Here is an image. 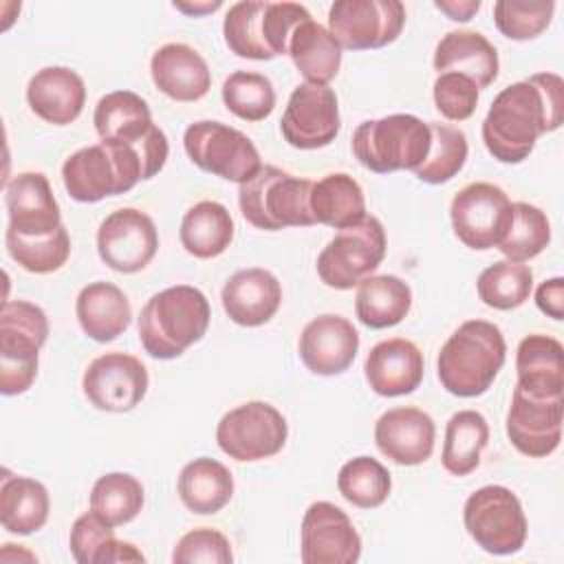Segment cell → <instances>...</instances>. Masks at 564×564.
I'll use <instances>...</instances> for the list:
<instances>
[{
  "label": "cell",
  "instance_id": "6da1fadb",
  "mask_svg": "<svg viewBox=\"0 0 564 564\" xmlns=\"http://www.w3.org/2000/svg\"><path fill=\"white\" fill-rule=\"evenodd\" d=\"M564 121V82L555 73H535L502 88L482 121L487 152L500 163H522L538 139Z\"/></svg>",
  "mask_w": 564,
  "mask_h": 564
},
{
  "label": "cell",
  "instance_id": "7a4b0ae2",
  "mask_svg": "<svg viewBox=\"0 0 564 564\" xmlns=\"http://www.w3.org/2000/svg\"><path fill=\"white\" fill-rule=\"evenodd\" d=\"M167 137L154 126L137 143L99 141L73 152L62 165V181L77 203H97L130 192L139 181L159 174L167 161Z\"/></svg>",
  "mask_w": 564,
  "mask_h": 564
},
{
  "label": "cell",
  "instance_id": "3957f363",
  "mask_svg": "<svg viewBox=\"0 0 564 564\" xmlns=\"http://www.w3.org/2000/svg\"><path fill=\"white\" fill-rule=\"evenodd\" d=\"M505 357L502 330L487 319H467L441 346L436 359L438 381L454 397H480L491 388Z\"/></svg>",
  "mask_w": 564,
  "mask_h": 564
},
{
  "label": "cell",
  "instance_id": "277c9868",
  "mask_svg": "<svg viewBox=\"0 0 564 564\" xmlns=\"http://www.w3.org/2000/svg\"><path fill=\"white\" fill-rule=\"evenodd\" d=\"M212 319L205 293L176 284L154 293L139 313V341L154 359L181 357L203 339Z\"/></svg>",
  "mask_w": 564,
  "mask_h": 564
},
{
  "label": "cell",
  "instance_id": "5b68a950",
  "mask_svg": "<svg viewBox=\"0 0 564 564\" xmlns=\"http://www.w3.org/2000/svg\"><path fill=\"white\" fill-rule=\"evenodd\" d=\"M311 13L297 2H236L223 20L227 48L242 59L286 55L289 37Z\"/></svg>",
  "mask_w": 564,
  "mask_h": 564
},
{
  "label": "cell",
  "instance_id": "8992f818",
  "mask_svg": "<svg viewBox=\"0 0 564 564\" xmlns=\"http://www.w3.org/2000/svg\"><path fill=\"white\" fill-rule=\"evenodd\" d=\"M352 154L370 172L388 174L419 170L432 145L430 123L414 115L397 112L361 121L352 132Z\"/></svg>",
  "mask_w": 564,
  "mask_h": 564
},
{
  "label": "cell",
  "instance_id": "52a82bcc",
  "mask_svg": "<svg viewBox=\"0 0 564 564\" xmlns=\"http://www.w3.org/2000/svg\"><path fill=\"white\" fill-rule=\"evenodd\" d=\"M311 187L313 181L293 176L275 165H262L256 176L238 189V205L247 223L264 231L286 227H311Z\"/></svg>",
  "mask_w": 564,
  "mask_h": 564
},
{
  "label": "cell",
  "instance_id": "ba28073f",
  "mask_svg": "<svg viewBox=\"0 0 564 564\" xmlns=\"http://www.w3.org/2000/svg\"><path fill=\"white\" fill-rule=\"evenodd\" d=\"M48 337L46 313L26 300H9L0 311V392H26L40 364V348Z\"/></svg>",
  "mask_w": 564,
  "mask_h": 564
},
{
  "label": "cell",
  "instance_id": "9c48e42d",
  "mask_svg": "<svg viewBox=\"0 0 564 564\" xmlns=\"http://www.w3.org/2000/svg\"><path fill=\"white\" fill-rule=\"evenodd\" d=\"M471 540L491 555L518 553L527 542V516L520 498L502 485L476 489L463 507Z\"/></svg>",
  "mask_w": 564,
  "mask_h": 564
},
{
  "label": "cell",
  "instance_id": "30bf717a",
  "mask_svg": "<svg viewBox=\"0 0 564 564\" xmlns=\"http://www.w3.org/2000/svg\"><path fill=\"white\" fill-rule=\"evenodd\" d=\"M386 229L377 216H364L357 225L344 227L317 256L319 280L337 291L357 286L372 275L386 258Z\"/></svg>",
  "mask_w": 564,
  "mask_h": 564
},
{
  "label": "cell",
  "instance_id": "8fae6325",
  "mask_svg": "<svg viewBox=\"0 0 564 564\" xmlns=\"http://www.w3.org/2000/svg\"><path fill=\"white\" fill-rule=\"evenodd\" d=\"M183 145L196 167L238 185L247 183L262 167L253 141L223 121L189 123L183 134Z\"/></svg>",
  "mask_w": 564,
  "mask_h": 564
},
{
  "label": "cell",
  "instance_id": "7c38bea8",
  "mask_svg": "<svg viewBox=\"0 0 564 564\" xmlns=\"http://www.w3.org/2000/svg\"><path fill=\"white\" fill-rule=\"evenodd\" d=\"M289 436L286 419L267 401H247L216 425L218 447L234 460L253 463L282 452Z\"/></svg>",
  "mask_w": 564,
  "mask_h": 564
},
{
  "label": "cell",
  "instance_id": "4fadbf2b",
  "mask_svg": "<svg viewBox=\"0 0 564 564\" xmlns=\"http://www.w3.org/2000/svg\"><path fill=\"white\" fill-rule=\"evenodd\" d=\"M511 205L513 203L498 185L487 181L469 183L452 198V229L456 238L469 249H494L502 242L511 225Z\"/></svg>",
  "mask_w": 564,
  "mask_h": 564
},
{
  "label": "cell",
  "instance_id": "5bb4252c",
  "mask_svg": "<svg viewBox=\"0 0 564 564\" xmlns=\"http://www.w3.org/2000/svg\"><path fill=\"white\" fill-rule=\"evenodd\" d=\"M405 26L399 0H337L328 9V31L341 48L368 51L392 44Z\"/></svg>",
  "mask_w": 564,
  "mask_h": 564
},
{
  "label": "cell",
  "instance_id": "9a60e30c",
  "mask_svg": "<svg viewBox=\"0 0 564 564\" xmlns=\"http://www.w3.org/2000/svg\"><path fill=\"white\" fill-rule=\"evenodd\" d=\"M339 128V101L330 86L304 82L293 88L280 119V132L289 145L297 150L326 148L335 141Z\"/></svg>",
  "mask_w": 564,
  "mask_h": 564
},
{
  "label": "cell",
  "instance_id": "2e32d148",
  "mask_svg": "<svg viewBox=\"0 0 564 564\" xmlns=\"http://www.w3.org/2000/svg\"><path fill=\"white\" fill-rule=\"evenodd\" d=\"M156 249L159 231L154 220L141 209H115L97 229V253L112 271L137 273L152 262Z\"/></svg>",
  "mask_w": 564,
  "mask_h": 564
},
{
  "label": "cell",
  "instance_id": "e0dca14e",
  "mask_svg": "<svg viewBox=\"0 0 564 564\" xmlns=\"http://www.w3.org/2000/svg\"><path fill=\"white\" fill-rule=\"evenodd\" d=\"M150 386L148 368L128 352H106L95 357L82 377L86 399L104 412L134 410Z\"/></svg>",
  "mask_w": 564,
  "mask_h": 564
},
{
  "label": "cell",
  "instance_id": "ac0fdd59",
  "mask_svg": "<svg viewBox=\"0 0 564 564\" xmlns=\"http://www.w3.org/2000/svg\"><path fill=\"white\" fill-rule=\"evenodd\" d=\"M300 557L304 564H355L361 538L348 513L328 500L313 502L300 527Z\"/></svg>",
  "mask_w": 564,
  "mask_h": 564
},
{
  "label": "cell",
  "instance_id": "d6986e66",
  "mask_svg": "<svg viewBox=\"0 0 564 564\" xmlns=\"http://www.w3.org/2000/svg\"><path fill=\"white\" fill-rule=\"evenodd\" d=\"M562 397H533L516 386L507 412V436L520 454L544 458L562 441Z\"/></svg>",
  "mask_w": 564,
  "mask_h": 564
},
{
  "label": "cell",
  "instance_id": "ffe728a7",
  "mask_svg": "<svg viewBox=\"0 0 564 564\" xmlns=\"http://www.w3.org/2000/svg\"><path fill=\"white\" fill-rule=\"evenodd\" d=\"M7 234L22 238L48 236L62 227V212L42 172H20L4 185Z\"/></svg>",
  "mask_w": 564,
  "mask_h": 564
},
{
  "label": "cell",
  "instance_id": "44dd1931",
  "mask_svg": "<svg viewBox=\"0 0 564 564\" xmlns=\"http://www.w3.org/2000/svg\"><path fill=\"white\" fill-rule=\"evenodd\" d=\"M359 350V333L350 319L324 313L311 319L300 335L297 352L302 364L319 377L341 375Z\"/></svg>",
  "mask_w": 564,
  "mask_h": 564
},
{
  "label": "cell",
  "instance_id": "7402d4cb",
  "mask_svg": "<svg viewBox=\"0 0 564 564\" xmlns=\"http://www.w3.org/2000/svg\"><path fill=\"white\" fill-rule=\"evenodd\" d=\"M436 425L419 408L401 405L383 412L375 423V443L379 452L397 465L414 467L432 456Z\"/></svg>",
  "mask_w": 564,
  "mask_h": 564
},
{
  "label": "cell",
  "instance_id": "603a6c76",
  "mask_svg": "<svg viewBox=\"0 0 564 564\" xmlns=\"http://www.w3.org/2000/svg\"><path fill=\"white\" fill-rule=\"evenodd\" d=\"M364 372L372 392L381 397H403L414 392L423 381V352L405 337L383 339L370 348Z\"/></svg>",
  "mask_w": 564,
  "mask_h": 564
},
{
  "label": "cell",
  "instance_id": "cb8c5ba5",
  "mask_svg": "<svg viewBox=\"0 0 564 564\" xmlns=\"http://www.w3.org/2000/svg\"><path fill=\"white\" fill-rule=\"evenodd\" d=\"M220 300L234 324L256 328L278 313L282 304V284L267 269H240L225 282Z\"/></svg>",
  "mask_w": 564,
  "mask_h": 564
},
{
  "label": "cell",
  "instance_id": "d4e9b609",
  "mask_svg": "<svg viewBox=\"0 0 564 564\" xmlns=\"http://www.w3.org/2000/svg\"><path fill=\"white\" fill-rule=\"evenodd\" d=\"M154 86L174 101H198L212 88V73L205 57L183 42H170L154 51L150 59Z\"/></svg>",
  "mask_w": 564,
  "mask_h": 564
},
{
  "label": "cell",
  "instance_id": "484cf974",
  "mask_svg": "<svg viewBox=\"0 0 564 564\" xmlns=\"http://www.w3.org/2000/svg\"><path fill=\"white\" fill-rule=\"evenodd\" d=\"M26 101L42 121L68 126L84 110L86 84L68 66H44L29 79Z\"/></svg>",
  "mask_w": 564,
  "mask_h": 564
},
{
  "label": "cell",
  "instance_id": "4316f807",
  "mask_svg": "<svg viewBox=\"0 0 564 564\" xmlns=\"http://www.w3.org/2000/svg\"><path fill=\"white\" fill-rule=\"evenodd\" d=\"M434 70L441 73H460L474 79L480 88H487L498 77V51L496 46L478 31H449L441 37L434 51Z\"/></svg>",
  "mask_w": 564,
  "mask_h": 564
},
{
  "label": "cell",
  "instance_id": "83f0119b",
  "mask_svg": "<svg viewBox=\"0 0 564 564\" xmlns=\"http://www.w3.org/2000/svg\"><path fill=\"white\" fill-rule=\"evenodd\" d=\"M518 388L533 397H562L564 392V348L542 333L527 335L516 350Z\"/></svg>",
  "mask_w": 564,
  "mask_h": 564
},
{
  "label": "cell",
  "instance_id": "f1b7e54d",
  "mask_svg": "<svg viewBox=\"0 0 564 564\" xmlns=\"http://www.w3.org/2000/svg\"><path fill=\"white\" fill-rule=\"evenodd\" d=\"M75 315L82 330L99 344L117 339L132 322L130 300L112 282L86 284L75 300Z\"/></svg>",
  "mask_w": 564,
  "mask_h": 564
},
{
  "label": "cell",
  "instance_id": "f546056e",
  "mask_svg": "<svg viewBox=\"0 0 564 564\" xmlns=\"http://www.w3.org/2000/svg\"><path fill=\"white\" fill-rule=\"evenodd\" d=\"M286 55H291L295 68L300 70L306 84L328 86V82L337 77L341 66L339 42L330 35L328 29H324L313 18L295 26V31L289 37Z\"/></svg>",
  "mask_w": 564,
  "mask_h": 564
},
{
  "label": "cell",
  "instance_id": "4dcf8cb0",
  "mask_svg": "<svg viewBox=\"0 0 564 564\" xmlns=\"http://www.w3.org/2000/svg\"><path fill=\"white\" fill-rule=\"evenodd\" d=\"M176 489L181 502L192 513L212 516L229 505L234 496V476L220 460L200 456L181 469Z\"/></svg>",
  "mask_w": 564,
  "mask_h": 564
},
{
  "label": "cell",
  "instance_id": "1f68e13d",
  "mask_svg": "<svg viewBox=\"0 0 564 564\" xmlns=\"http://www.w3.org/2000/svg\"><path fill=\"white\" fill-rule=\"evenodd\" d=\"M51 511L48 489L29 476L2 474L0 485V524L9 533L31 535L40 531Z\"/></svg>",
  "mask_w": 564,
  "mask_h": 564
},
{
  "label": "cell",
  "instance_id": "d6a6232c",
  "mask_svg": "<svg viewBox=\"0 0 564 564\" xmlns=\"http://www.w3.org/2000/svg\"><path fill=\"white\" fill-rule=\"evenodd\" d=\"M93 123L101 141L130 145L154 128L148 101L132 90H112L104 95L95 106Z\"/></svg>",
  "mask_w": 564,
  "mask_h": 564
},
{
  "label": "cell",
  "instance_id": "836d02e7",
  "mask_svg": "<svg viewBox=\"0 0 564 564\" xmlns=\"http://www.w3.org/2000/svg\"><path fill=\"white\" fill-rule=\"evenodd\" d=\"M412 308V289L397 275H368L357 284L355 313L368 328L397 326Z\"/></svg>",
  "mask_w": 564,
  "mask_h": 564
},
{
  "label": "cell",
  "instance_id": "e575fe53",
  "mask_svg": "<svg viewBox=\"0 0 564 564\" xmlns=\"http://www.w3.org/2000/svg\"><path fill=\"white\" fill-rule=\"evenodd\" d=\"M308 205L313 220L333 229L357 225L366 216L364 189L346 172H333L313 183Z\"/></svg>",
  "mask_w": 564,
  "mask_h": 564
},
{
  "label": "cell",
  "instance_id": "d590c367",
  "mask_svg": "<svg viewBox=\"0 0 564 564\" xmlns=\"http://www.w3.org/2000/svg\"><path fill=\"white\" fill-rule=\"evenodd\" d=\"M178 238L189 256L198 260L216 258L234 240V218L223 203L200 200L185 212Z\"/></svg>",
  "mask_w": 564,
  "mask_h": 564
},
{
  "label": "cell",
  "instance_id": "8d00e7d4",
  "mask_svg": "<svg viewBox=\"0 0 564 564\" xmlns=\"http://www.w3.org/2000/svg\"><path fill=\"white\" fill-rule=\"evenodd\" d=\"M70 553L79 564H137L145 555L126 540H117L112 527L93 511L82 513L70 527Z\"/></svg>",
  "mask_w": 564,
  "mask_h": 564
},
{
  "label": "cell",
  "instance_id": "74e56055",
  "mask_svg": "<svg viewBox=\"0 0 564 564\" xmlns=\"http://www.w3.org/2000/svg\"><path fill=\"white\" fill-rule=\"evenodd\" d=\"M489 441L487 419L476 410H460L445 425L441 463L452 476H467L480 465V454Z\"/></svg>",
  "mask_w": 564,
  "mask_h": 564
},
{
  "label": "cell",
  "instance_id": "f35d334b",
  "mask_svg": "<svg viewBox=\"0 0 564 564\" xmlns=\"http://www.w3.org/2000/svg\"><path fill=\"white\" fill-rule=\"evenodd\" d=\"M143 500V485L123 471L99 476L90 489V511L110 527H121L134 520Z\"/></svg>",
  "mask_w": 564,
  "mask_h": 564
},
{
  "label": "cell",
  "instance_id": "ab89813d",
  "mask_svg": "<svg viewBox=\"0 0 564 564\" xmlns=\"http://www.w3.org/2000/svg\"><path fill=\"white\" fill-rule=\"evenodd\" d=\"M533 289V273L522 262L498 260L482 269L476 282L478 297L498 311H511L522 306Z\"/></svg>",
  "mask_w": 564,
  "mask_h": 564
},
{
  "label": "cell",
  "instance_id": "60d3db41",
  "mask_svg": "<svg viewBox=\"0 0 564 564\" xmlns=\"http://www.w3.org/2000/svg\"><path fill=\"white\" fill-rule=\"evenodd\" d=\"M339 494L359 509L381 507L392 489L390 471L372 456H357L341 465L337 474Z\"/></svg>",
  "mask_w": 564,
  "mask_h": 564
},
{
  "label": "cell",
  "instance_id": "b9f144b4",
  "mask_svg": "<svg viewBox=\"0 0 564 564\" xmlns=\"http://www.w3.org/2000/svg\"><path fill=\"white\" fill-rule=\"evenodd\" d=\"M511 209V225L496 249H500V253L511 262H527L549 247L551 225L546 214L531 203L518 200Z\"/></svg>",
  "mask_w": 564,
  "mask_h": 564
},
{
  "label": "cell",
  "instance_id": "7bdbcfd3",
  "mask_svg": "<svg viewBox=\"0 0 564 564\" xmlns=\"http://www.w3.org/2000/svg\"><path fill=\"white\" fill-rule=\"evenodd\" d=\"M432 132V145L427 152V159L419 170H414L416 178L430 185H441L452 181L467 161V137L460 128L430 121Z\"/></svg>",
  "mask_w": 564,
  "mask_h": 564
},
{
  "label": "cell",
  "instance_id": "ee69618b",
  "mask_svg": "<svg viewBox=\"0 0 564 564\" xmlns=\"http://www.w3.org/2000/svg\"><path fill=\"white\" fill-rule=\"evenodd\" d=\"M223 104L242 121H262L275 108V90L267 75L236 70L223 84Z\"/></svg>",
  "mask_w": 564,
  "mask_h": 564
},
{
  "label": "cell",
  "instance_id": "f6af8a7d",
  "mask_svg": "<svg viewBox=\"0 0 564 564\" xmlns=\"http://www.w3.org/2000/svg\"><path fill=\"white\" fill-rule=\"evenodd\" d=\"M4 245L13 262L37 275L62 269L70 256V236L64 225L53 234L37 238H22L4 231Z\"/></svg>",
  "mask_w": 564,
  "mask_h": 564
},
{
  "label": "cell",
  "instance_id": "bcb514c9",
  "mask_svg": "<svg viewBox=\"0 0 564 564\" xmlns=\"http://www.w3.org/2000/svg\"><path fill=\"white\" fill-rule=\"evenodd\" d=\"M553 11L555 2L551 0H498L494 4V22L505 37L524 42L538 37L551 24Z\"/></svg>",
  "mask_w": 564,
  "mask_h": 564
},
{
  "label": "cell",
  "instance_id": "7dc6e473",
  "mask_svg": "<svg viewBox=\"0 0 564 564\" xmlns=\"http://www.w3.org/2000/svg\"><path fill=\"white\" fill-rule=\"evenodd\" d=\"M436 110L449 121H465L478 106V86L460 73H441L432 86Z\"/></svg>",
  "mask_w": 564,
  "mask_h": 564
},
{
  "label": "cell",
  "instance_id": "c3c4849f",
  "mask_svg": "<svg viewBox=\"0 0 564 564\" xmlns=\"http://www.w3.org/2000/svg\"><path fill=\"white\" fill-rule=\"evenodd\" d=\"M231 560H234V553H231L229 540L212 527L187 531L172 551L174 564H196V562L229 564Z\"/></svg>",
  "mask_w": 564,
  "mask_h": 564
},
{
  "label": "cell",
  "instance_id": "681fc988",
  "mask_svg": "<svg viewBox=\"0 0 564 564\" xmlns=\"http://www.w3.org/2000/svg\"><path fill=\"white\" fill-rule=\"evenodd\" d=\"M535 304L546 317L562 319L564 317V280L560 275L544 280L535 291Z\"/></svg>",
  "mask_w": 564,
  "mask_h": 564
},
{
  "label": "cell",
  "instance_id": "f907efd6",
  "mask_svg": "<svg viewBox=\"0 0 564 564\" xmlns=\"http://www.w3.org/2000/svg\"><path fill=\"white\" fill-rule=\"evenodd\" d=\"M434 7L454 22H467L478 13L480 0H436Z\"/></svg>",
  "mask_w": 564,
  "mask_h": 564
},
{
  "label": "cell",
  "instance_id": "816d5d0a",
  "mask_svg": "<svg viewBox=\"0 0 564 564\" xmlns=\"http://www.w3.org/2000/svg\"><path fill=\"white\" fill-rule=\"evenodd\" d=\"M176 11H183L187 15H205V13H214L216 9L223 7L220 0L216 2H194V4H187V2H174L172 4Z\"/></svg>",
  "mask_w": 564,
  "mask_h": 564
}]
</instances>
